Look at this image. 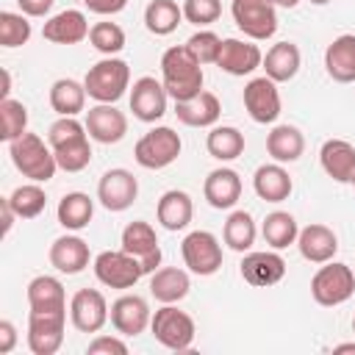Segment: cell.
Here are the masks:
<instances>
[{
  "mask_svg": "<svg viewBox=\"0 0 355 355\" xmlns=\"http://www.w3.org/2000/svg\"><path fill=\"white\" fill-rule=\"evenodd\" d=\"M202 64L191 55V50L186 44H175L169 50H164L161 55V83L166 89V94L175 103L191 100L202 92Z\"/></svg>",
  "mask_w": 355,
  "mask_h": 355,
  "instance_id": "obj_1",
  "label": "cell"
},
{
  "mask_svg": "<svg viewBox=\"0 0 355 355\" xmlns=\"http://www.w3.org/2000/svg\"><path fill=\"white\" fill-rule=\"evenodd\" d=\"M8 155H11V164L17 166V172L33 183H47L55 178V169H58L55 153L36 133L25 130L19 139L8 141Z\"/></svg>",
  "mask_w": 355,
  "mask_h": 355,
  "instance_id": "obj_2",
  "label": "cell"
},
{
  "mask_svg": "<svg viewBox=\"0 0 355 355\" xmlns=\"http://www.w3.org/2000/svg\"><path fill=\"white\" fill-rule=\"evenodd\" d=\"M83 86L94 103H116L130 89V67L116 55H105L103 61L89 67Z\"/></svg>",
  "mask_w": 355,
  "mask_h": 355,
  "instance_id": "obj_3",
  "label": "cell"
},
{
  "mask_svg": "<svg viewBox=\"0 0 355 355\" xmlns=\"http://www.w3.org/2000/svg\"><path fill=\"white\" fill-rule=\"evenodd\" d=\"M352 294H355V272L341 261L322 263L311 277V297L324 308H336L347 302Z\"/></svg>",
  "mask_w": 355,
  "mask_h": 355,
  "instance_id": "obj_4",
  "label": "cell"
},
{
  "mask_svg": "<svg viewBox=\"0 0 355 355\" xmlns=\"http://www.w3.org/2000/svg\"><path fill=\"white\" fill-rule=\"evenodd\" d=\"M150 330H153V338H155L161 347L172 349V352L189 349V347L194 344V336H197L194 319H191L186 311L175 308V302H172V305H161V308L153 313Z\"/></svg>",
  "mask_w": 355,
  "mask_h": 355,
  "instance_id": "obj_5",
  "label": "cell"
},
{
  "mask_svg": "<svg viewBox=\"0 0 355 355\" xmlns=\"http://www.w3.org/2000/svg\"><path fill=\"white\" fill-rule=\"evenodd\" d=\"M180 150H183L180 136H178L172 128H166V125H155V128H150V130L136 141L133 158H136V164L144 166V169H166L169 164L178 161Z\"/></svg>",
  "mask_w": 355,
  "mask_h": 355,
  "instance_id": "obj_6",
  "label": "cell"
},
{
  "mask_svg": "<svg viewBox=\"0 0 355 355\" xmlns=\"http://www.w3.org/2000/svg\"><path fill=\"white\" fill-rule=\"evenodd\" d=\"M230 14L236 28L252 42H266L277 33V6L272 0H233Z\"/></svg>",
  "mask_w": 355,
  "mask_h": 355,
  "instance_id": "obj_7",
  "label": "cell"
},
{
  "mask_svg": "<svg viewBox=\"0 0 355 355\" xmlns=\"http://www.w3.org/2000/svg\"><path fill=\"white\" fill-rule=\"evenodd\" d=\"M92 266H94V277H97L103 286L119 288V291L133 288V286L144 277V266H141L130 252H125L122 247H119V250H105V252H100Z\"/></svg>",
  "mask_w": 355,
  "mask_h": 355,
  "instance_id": "obj_8",
  "label": "cell"
},
{
  "mask_svg": "<svg viewBox=\"0 0 355 355\" xmlns=\"http://www.w3.org/2000/svg\"><path fill=\"white\" fill-rule=\"evenodd\" d=\"M180 255L191 275L211 277L222 269V244L211 230H191L180 241Z\"/></svg>",
  "mask_w": 355,
  "mask_h": 355,
  "instance_id": "obj_9",
  "label": "cell"
},
{
  "mask_svg": "<svg viewBox=\"0 0 355 355\" xmlns=\"http://www.w3.org/2000/svg\"><path fill=\"white\" fill-rule=\"evenodd\" d=\"M67 311H31L28 313V349L33 355H55L64 344Z\"/></svg>",
  "mask_w": 355,
  "mask_h": 355,
  "instance_id": "obj_10",
  "label": "cell"
},
{
  "mask_svg": "<svg viewBox=\"0 0 355 355\" xmlns=\"http://www.w3.org/2000/svg\"><path fill=\"white\" fill-rule=\"evenodd\" d=\"M136 197H139V180L130 169L114 166V169H105L103 178L97 180V200L111 214L128 211L136 202Z\"/></svg>",
  "mask_w": 355,
  "mask_h": 355,
  "instance_id": "obj_11",
  "label": "cell"
},
{
  "mask_svg": "<svg viewBox=\"0 0 355 355\" xmlns=\"http://www.w3.org/2000/svg\"><path fill=\"white\" fill-rule=\"evenodd\" d=\"M108 313H111V308H108L103 291H97V288H78L69 300V322L80 333H100L105 327V322L111 319Z\"/></svg>",
  "mask_w": 355,
  "mask_h": 355,
  "instance_id": "obj_12",
  "label": "cell"
},
{
  "mask_svg": "<svg viewBox=\"0 0 355 355\" xmlns=\"http://www.w3.org/2000/svg\"><path fill=\"white\" fill-rule=\"evenodd\" d=\"M241 100H244V108H247L250 119L258 122V125H272V122H277L280 108H283V105H280L277 83H275L272 78H266V75L247 80Z\"/></svg>",
  "mask_w": 355,
  "mask_h": 355,
  "instance_id": "obj_13",
  "label": "cell"
},
{
  "mask_svg": "<svg viewBox=\"0 0 355 355\" xmlns=\"http://www.w3.org/2000/svg\"><path fill=\"white\" fill-rule=\"evenodd\" d=\"M119 244L125 252H130L144 266V275H153L161 266V244L150 222H141V219L128 222L119 236Z\"/></svg>",
  "mask_w": 355,
  "mask_h": 355,
  "instance_id": "obj_14",
  "label": "cell"
},
{
  "mask_svg": "<svg viewBox=\"0 0 355 355\" xmlns=\"http://www.w3.org/2000/svg\"><path fill=\"white\" fill-rule=\"evenodd\" d=\"M166 103L169 94L164 89L161 80H155L153 75H141L133 80L130 86V111L139 122H158L166 114Z\"/></svg>",
  "mask_w": 355,
  "mask_h": 355,
  "instance_id": "obj_15",
  "label": "cell"
},
{
  "mask_svg": "<svg viewBox=\"0 0 355 355\" xmlns=\"http://www.w3.org/2000/svg\"><path fill=\"white\" fill-rule=\"evenodd\" d=\"M89 139L97 144H116L128 133V116L114 105V103H97L86 111L83 119Z\"/></svg>",
  "mask_w": 355,
  "mask_h": 355,
  "instance_id": "obj_16",
  "label": "cell"
},
{
  "mask_svg": "<svg viewBox=\"0 0 355 355\" xmlns=\"http://www.w3.org/2000/svg\"><path fill=\"white\" fill-rule=\"evenodd\" d=\"M241 277L255 288L275 286L286 277V261L277 250H252L241 258Z\"/></svg>",
  "mask_w": 355,
  "mask_h": 355,
  "instance_id": "obj_17",
  "label": "cell"
},
{
  "mask_svg": "<svg viewBox=\"0 0 355 355\" xmlns=\"http://www.w3.org/2000/svg\"><path fill=\"white\" fill-rule=\"evenodd\" d=\"M108 316H111V324H114V330L119 336H139V333H144L150 327V319H153L147 300L139 297V294L116 297L111 302V313Z\"/></svg>",
  "mask_w": 355,
  "mask_h": 355,
  "instance_id": "obj_18",
  "label": "cell"
},
{
  "mask_svg": "<svg viewBox=\"0 0 355 355\" xmlns=\"http://www.w3.org/2000/svg\"><path fill=\"white\" fill-rule=\"evenodd\" d=\"M261 64H263V53L258 44L247 39H222V50L216 58V67L222 72L244 78V75H252Z\"/></svg>",
  "mask_w": 355,
  "mask_h": 355,
  "instance_id": "obj_19",
  "label": "cell"
},
{
  "mask_svg": "<svg viewBox=\"0 0 355 355\" xmlns=\"http://www.w3.org/2000/svg\"><path fill=\"white\" fill-rule=\"evenodd\" d=\"M297 250L308 263H327L333 261V255L338 252V236L319 222H311L305 227H300L297 236Z\"/></svg>",
  "mask_w": 355,
  "mask_h": 355,
  "instance_id": "obj_20",
  "label": "cell"
},
{
  "mask_svg": "<svg viewBox=\"0 0 355 355\" xmlns=\"http://www.w3.org/2000/svg\"><path fill=\"white\" fill-rule=\"evenodd\" d=\"M50 266L61 275H80L86 266H89V244L75 236V233H67V236H58L53 244H50Z\"/></svg>",
  "mask_w": 355,
  "mask_h": 355,
  "instance_id": "obj_21",
  "label": "cell"
},
{
  "mask_svg": "<svg viewBox=\"0 0 355 355\" xmlns=\"http://www.w3.org/2000/svg\"><path fill=\"white\" fill-rule=\"evenodd\" d=\"M89 19L83 11L78 8H67V11H58L53 14L44 28H42V36L53 44H78L83 39H89Z\"/></svg>",
  "mask_w": 355,
  "mask_h": 355,
  "instance_id": "obj_22",
  "label": "cell"
},
{
  "mask_svg": "<svg viewBox=\"0 0 355 355\" xmlns=\"http://www.w3.org/2000/svg\"><path fill=\"white\" fill-rule=\"evenodd\" d=\"M202 194L208 200L211 208L216 211H227L241 200V178L236 169L230 166H219L214 172H208L205 183H202Z\"/></svg>",
  "mask_w": 355,
  "mask_h": 355,
  "instance_id": "obj_23",
  "label": "cell"
},
{
  "mask_svg": "<svg viewBox=\"0 0 355 355\" xmlns=\"http://www.w3.org/2000/svg\"><path fill=\"white\" fill-rule=\"evenodd\" d=\"M319 164L336 183H352L355 178V144L347 139H327L319 150Z\"/></svg>",
  "mask_w": 355,
  "mask_h": 355,
  "instance_id": "obj_24",
  "label": "cell"
},
{
  "mask_svg": "<svg viewBox=\"0 0 355 355\" xmlns=\"http://www.w3.org/2000/svg\"><path fill=\"white\" fill-rule=\"evenodd\" d=\"M175 116L186 128H214L222 116V103L214 92H200L191 100L175 103Z\"/></svg>",
  "mask_w": 355,
  "mask_h": 355,
  "instance_id": "obj_25",
  "label": "cell"
},
{
  "mask_svg": "<svg viewBox=\"0 0 355 355\" xmlns=\"http://www.w3.org/2000/svg\"><path fill=\"white\" fill-rule=\"evenodd\" d=\"M155 216H158V225L164 230H169V233L186 230L191 216H194V202H191L189 191H183V189L164 191L158 205H155Z\"/></svg>",
  "mask_w": 355,
  "mask_h": 355,
  "instance_id": "obj_26",
  "label": "cell"
},
{
  "mask_svg": "<svg viewBox=\"0 0 355 355\" xmlns=\"http://www.w3.org/2000/svg\"><path fill=\"white\" fill-rule=\"evenodd\" d=\"M252 189H255V194H258L261 200H266V202H283V200H288V194L294 191V180H291V175H288V169H286L283 164L272 161V164H261V166L255 169V175H252Z\"/></svg>",
  "mask_w": 355,
  "mask_h": 355,
  "instance_id": "obj_27",
  "label": "cell"
},
{
  "mask_svg": "<svg viewBox=\"0 0 355 355\" xmlns=\"http://www.w3.org/2000/svg\"><path fill=\"white\" fill-rule=\"evenodd\" d=\"M324 69L336 83H355V33H341L327 44Z\"/></svg>",
  "mask_w": 355,
  "mask_h": 355,
  "instance_id": "obj_28",
  "label": "cell"
},
{
  "mask_svg": "<svg viewBox=\"0 0 355 355\" xmlns=\"http://www.w3.org/2000/svg\"><path fill=\"white\" fill-rule=\"evenodd\" d=\"M300 64H302L300 47L294 42H277V44H272L266 50L261 67H263L266 78H272L275 83H286L300 72Z\"/></svg>",
  "mask_w": 355,
  "mask_h": 355,
  "instance_id": "obj_29",
  "label": "cell"
},
{
  "mask_svg": "<svg viewBox=\"0 0 355 355\" xmlns=\"http://www.w3.org/2000/svg\"><path fill=\"white\" fill-rule=\"evenodd\" d=\"M191 288L189 272L178 269V266H161L150 275V294L161 302V305H172L180 302Z\"/></svg>",
  "mask_w": 355,
  "mask_h": 355,
  "instance_id": "obj_30",
  "label": "cell"
},
{
  "mask_svg": "<svg viewBox=\"0 0 355 355\" xmlns=\"http://www.w3.org/2000/svg\"><path fill=\"white\" fill-rule=\"evenodd\" d=\"M266 153L277 164H294L305 153V136L294 125H275L266 136Z\"/></svg>",
  "mask_w": 355,
  "mask_h": 355,
  "instance_id": "obj_31",
  "label": "cell"
},
{
  "mask_svg": "<svg viewBox=\"0 0 355 355\" xmlns=\"http://www.w3.org/2000/svg\"><path fill=\"white\" fill-rule=\"evenodd\" d=\"M55 216H58V225L64 230H83L89 227L92 216H94V200L83 191H67L61 200H58V208H55Z\"/></svg>",
  "mask_w": 355,
  "mask_h": 355,
  "instance_id": "obj_32",
  "label": "cell"
},
{
  "mask_svg": "<svg viewBox=\"0 0 355 355\" xmlns=\"http://www.w3.org/2000/svg\"><path fill=\"white\" fill-rule=\"evenodd\" d=\"M28 305L31 311H67L64 283L53 275H39L28 283Z\"/></svg>",
  "mask_w": 355,
  "mask_h": 355,
  "instance_id": "obj_33",
  "label": "cell"
},
{
  "mask_svg": "<svg viewBox=\"0 0 355 355\" xmlns=\"http://www.w3.org/2000/svg\"><path fill=\"white\" fill-rule=\"evenodd\" d=\"M86 86L78 83L75 78H58L53 86H50V108L58 114V116H78L83 108H86Z\"/></svg>",
  "mask_w": 355,
  "mask_h": 355,
  "instance_id": "obj_34",
  "label": "cell"
},
{
  "mask_svg": "<svg viewBox=\"0 0 355 355\" xmlns=\"http://www.w3.org/2000/svg\"><path fill=\"white\" fill-rule=\"evenodd\" d=\"M205 150L211 158H216L222 164L236 161L244 153V133L233 125H214L205 136Z\"/></svg>",
  "mask_w": 355,
  "mask_h": 355,
  "instance_id": "obj_35",
  "label": "cell"
},
{
  "mask_svg": "<svg viewBox=\"0 0 355 355\" xmlns=\"http://www.w3.org/2000/svg\"><path fill=\"white\" fill-rule=\"evenodd\" d=\"M183 22V6L175 0H150L144 8V28L153 36H169Z\"/></svg>",
  "mask_w": 355,
  "mask_h": 355,
  "instance_id": "obj_36",
  "label": "cell"
},
{
  "mask_svg": "<svg viewBox=\"0 0 355 355\" xmlns=\"http://www.w3.org/2000/svg\"><path fill=\"white\" fill-rule=\"evenodd\" d=\"M255 236H258V227H255V219L250 211H233L227 219H225V227H222V239L225 244L233 250V252H250L252 244H255Z\"/></svg>",
  "mask_w": 355,
  "mask_h": 355,
  "instance_id": "obj_37",
  "label": "cell"
},
{
  "mask_svg": "<svg viewBox=\"0 0 355 355\" xmlns=\"http://www.w3.org/2000/svg\"><path fill=\"white\" fill-rule=\"evenodd\" d=\"M261 236L272 250H286L288 244H297L300 225L288 211H272L261 222Z\"/></svg>",
  "mask_w": 355,
  "mask_h": 355,
  "instance_id": "obj_38",
  "label": "cell"
},
{
  "mask_svg": "<svg viewBox=\"0 0 355 355\" xmlns=\"http://www.w3.org/2000/svg\"><path fill=\"white\" fill-rule=\"evenodd\" d=\"M8 202H11V208H14V214L19 219H36L44 211V205H47V194H44V189L39 183L31 180V183L17 186L8 194Z\"/></svg>",
  "mask_w": 355,
  "mask_h": 355,
  "instance_id": "obj_39",
  "label": "cell"
},
{
  "mask_svg": "<svg viewBox=\"0 0 355 355\" xmlns=\"http://www.w3.org/2000/svg\"><path fill=\"white\" fill-rule=\"evenodd\" d=\"M25 130H28V108L14 97L0 100V139L14 141Z\"/></svg>",
  "mask_w": 355,
  "mask_h": 355,
  "instance_id": "obj_40",
  "label": "cell"
},
{
  "mask_svg": "<svg viewBox=\"0 0 355 355\" xmlns=\"http://www.w3.org/2000/svg\"><path fill=\"white\" fill-rule=\"evenodd\" d=\"M31 33H33V28L22 11L19 14L17 11H0V44L3 47L11 50V47L28 44Z\"/></svg>",
  "mask_w": 355,
  "mask_h": 355,
  "instance_id": "obj_41",
  "label": "cell"
},
{
  "mask_svg": "<svg viewBox=\"0 0 355 355\" xmlns=\"http://www.w3.org/2000/svg\"><path fill=\"white\" fill-rule=\"evenodd\" d=\"M89 44L103 55H116L125 47V31L116 22H94L89 31Z\"/></svg>",
  "mask_w": 355,
  "mask_h": 355,
  "instance_id": "obj_42",
  "label": "cell"
},
{
  "mask_svg": "<svg viewBox=\"0 0 355 355\" xmlns=\"http://www.w3.org/2000/svg\"><path fill=\"white\" fill-rule=\"evenodd\" d=\"M186 47L191 50V55L205 67V64H216V58H219V50H222V39L214 33V31H197V33H191L189 36V42H186Z\"/></svg>",
  "mask_w": 355,
  "mask_h": 355,
  "instance_id": "obj_43",
  "label": "cell"
},
{
  "mask_svg": "<svg viewBox=\"0 0 355 355\" xmlns=\"http://www.w3.org/2000/svg\"><path fill=\"white\" fill-rule=\"evenodd\" d=\"M222 17V0H183V19L205 28Z\"/></svg>",
  "mask_w": 355,
  "mask_h": 355,
  "instance_id": "obj_44",
  "label": "cell"
},
{
  "mask_svg": "<svg viewBox=\"0 0 355 355\" xmlns=\"http://www.w3.org/2000/svg\"><path fill=\"white\" fill-rule=\"evenodd\" d=\"M55 153V161H58V169L64 172H80L92 164V144L89 139L78 141V144H69V147H61V150H53Z\"/></svg>",
  "mask_w": 355,
  "mask_h": 355,
  "instance_id": "obj_45",
  "label": "cell"
},
{
  "mask_svg": "<svg viewBox=\"0 0 355 355\" xmlns=\"http://www.w3.org/2000/svg\"><path fill=\"white\" fill-rule=\"evenodd\" d=\"M86 355H128V344L119 336H94L86 344Z\"/></svg>",
  "mask_w": 355,
  "mask_h": 355,
  "instance_id": "obj_46",
  "label": "cell"
},
{
  "mask_svg": "<svg viewBox=\"0 0 355 355\" xmlns=\"http://www.w3.org/2000/svg\"><path fill=\"white\" fill-rule=\"evenodd\" d=\"M83 6L92 11V14H100V17H111V14H119L128 0H83Z\"/></svg>",
  "mask_w": 355,
  "mask_h": 355,
  "instance_id": "obj_47",
  "label": "cell"
},
{
  "mask_svg": "<svg viewBox=\"0 0 355 355\" xmlns=\"http://www.w3.org/2000/svg\"><path fill=\"white\" fill-rule=\"evenodd\" d=\"M53 3H55V0H17L19 11H22L25 17H44V14H50Z\"/></svg>",
  "mask_w": 355,
  "mask_h": 355,
  "instance_id": "obj_48",
  "label": "cell"
},
{
  "mask_svg": "<svg viewBox=\"0 0 355 355\" xmlns=\"http://www.w3.org/2000/svg\"><path fill=\"white\" fill-rule=\"evenodd\" d=\"M14 347H17V327H14V322L3 319L0 322V352L8 355Z\"/></svg>",
  "mask_w": 355,
  "mask_h": 355,
  "instance_id": "obj_49",
  "label": "cell"
},
{
  "mask_svg": "<svg viewBox=\"0 0 355 355\" xmlns=\"http://www.w3.org/2000/svg\"><path fill=\"white\" fill-rule=\"evenodd\" d=\"M0 214H3V236H8V233H11V227H14V219H19V216L14 214V208H11V202H8V197H3V200H0Z\"/></svg>",
  "mask_w": 355,
  "mask_h": 355,
  "instance_id": "obj_50",
  "label": "cell"
},
{
  "mask_svg": "<svg viewBox=\"0 0 355 355\" xmlns=\"http://www.w3.org/2000/svg\"><path fill=\"white\" fill-rule=\"evenodd\" d=\"M0 92H3V100L11 97V75H8V69H3V89Z\"/></svg>",
  "mask_w": 355,
  "mask_h": 355,
  "instance_id": "obj_51",
  "label": "cell"
},
{
  "mask_svg": "<svg viewBox=\"0 0 355 355\" xmlns=\"http://www.w3.org/2000/svg\"><path fill=\"white\" fill-rule=\"evenodd\" d=\"M333 352H355V341L352 344H338V347H333Z\"/></svg>",
  "mask_w": 355,
  "mask_h": 355,
  "instance_id": "obj_52",
  "label": "cell"
},
{
  "mask_svg": "<svg viewBox=\"0 0 355 355\" xmlns=\"http://www.w3.org/2000/svg\"><path fill=\"white\" fill-rule=\"evenodd\" d=\"M272 3H275V6H283V8H294L300 0H272Z\"/></svg>",
  "mask_w": 355,
  "mask_h": 355,
  "instance_id": "obj_53",
  "label": "cell"
},
{
  "mask_svg": "<svg viewBox=\"0 0 355 355\" xmlns=\"http://www.w3.org/2000/svg\"><path fill=\"white\" fill-rule=\"evenodd\" d=\"M311 3H313V6H327L330 0H311Z\"/></svg>",
  "mask_w": 355,
  "mask_h": 355,
  "instance_id": "obj_54",
  "label": "cell"
},
{
  "mask_svg": "<svg viewBox=\"0 0 355 355\" xmlns=\"http://www.w3.org/2000/svg\"><path fill=\"white\" fill-rule=\"evenodd\" d=\"M352 333H355V316H352Z\"/></svg>",
  "mask_w": 355,
  "mask_h": 355,
  "instance_id": "obj_55",
  "label": "cell"
},
{
  "mask_svg": "<svg viewBox=\"0 0 355 355\" xmlns=\"http://www.w3.org/2000/svg\"><path fill=\"white\" fill-rule=\"evenodd\" d=\"M352 186H355V178H352Z\"/></svg>",
  "mask_w": 355,
  "mask_h": 355,
  "instance_id": "obj_56",
  "label": "cell"
}]
</instances>
